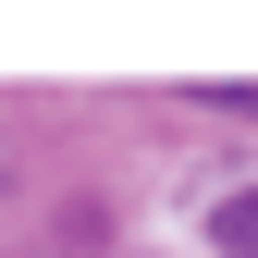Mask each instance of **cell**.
<instances>
[{
  "mask_svg": "<svg viewBox=\"0 0 258 258\" xmlns=\"http://www.w3.org/2000/svg\"><path fill=\"white\" fill-rule=\"evenodd\" d=\"M209 234H221V246H258V197H234V209L209 221Z\"/></svg>",
  "mask_w": 258,
  "mask_h": 258,
  "instance_id": "obj_1",
  "label": "cell"
}]
</instances>
